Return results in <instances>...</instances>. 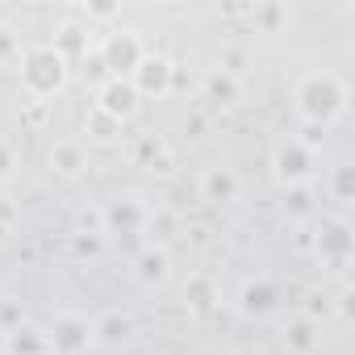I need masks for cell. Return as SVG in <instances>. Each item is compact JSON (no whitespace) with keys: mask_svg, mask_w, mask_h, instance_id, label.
<instances>
[{"mask_svg":"<svg viewBox=\"0 0 355 355\" xmlns=\"http://www.w3.org/2000/svg\"><path fill=\"white\" fill-rule=\"evenodd\" d=\"M13 175H17V150H13V142L0 138V184H9Z\"/></svg>","mask_w":355,"mask_h":355,"instance_id":"26","label":"cell"},{"mask_svg":"<svg viewBox=\"0 0 355 355\" xmlns=\"http://www.w3.org/2000/svg\"><path fill=\"white\" fill-rule=\"evenodd\" d=\"M309 209H313V189H309V184L284 189V214H293V218H305Z\"/></svg>","mask_w":355,"mask_h":355,"instance_id":"25","label":"cell"},{"mask_svg":"<svg viewBox=\"0 0 355 355\" xmlns=\"http://www.w3.org/2000/svg\"><path fill=\"white\" fill-rule=\"evenodd\" d=\"M197 193H201V201H209V205H230V201H239V171L226 167V163L201 167Z\"/></svg>","mask_w":355,"mask_h":355,"instance_id":"9","label":"cell"},{"mask_svg":"<svg viewBox=\"0 0 355 355\" xmlns=\"http://www.w3.org/2000/svg\"><path fill=\"white\" fill-rule=\"evenodd\" d=\"M96 109L109 113L113 121H125L138 113V92L130 88V80H105L96 88Z\"/></svg>","mask_w":355,"mask_h":355,"instance_id":"10","label":"cell"},{"mask_svg":"<svg viewBox=\"0 0 355 355\" xmlns=\"http://www.w3.org/2000/svg\"><path fill=\"white\" fill-rule=\"evenodd\" d=\"M276 305H280V288L263 276H255L239 288V309L247 318H268V313H276Z\"/></svg>","mask_w":355,"mask_h":355,"instance_id":"11","label":"cell"},{"mask_svg":"<svg viewBox=\"0 0 355 355\" xmlns=\"http://www.w3.org/2000/svg\"><path fill=\"white\" fill-rule=\"evenodd\" d=\"M46 163H51L59 175L76 180V175H84V167H88V150H84L80 138H55L51 150H46Z\"/></svg>","mask_w":355,"mask_h":355,"instance_id":"12","label":"cell"},{"mask_svg":"<svg viewBox=\"0 0 355 355\" xmlns=\"http://www.w3.org/2000/svg\"><path fill=\"white\" fill-rule=\"evenodd\" d=\"M130 88L138 92V101L142 96H167L171 88H175V63L167 59V55H142V63L130 71Z\"/></svg>","mask_w":355,"mask_h":355,"instance_id":"5","label":"cell"},{"mask_svg":"<svg viewBox=\"0 0 355 355\" xmlns=\"http://www.w3.org/2000/svg\"><path fill=\"white\" fill-rule=\"evenodd\" d=\"M326 193H330V201H338V205H355V167H351V163H338V167L326 175Z\"/></svg>","mask_w":355,"mask_h":355,"instance_id":"20","label":"cell"},{"mask_svg":"<svg viewBox=\"0 0 355 355\" xmlns=\"http://www.w3.org/2000/svg\"><path fill=\"white\" fill-rule=\"evenodd\" d=\"M251 21H255L263 34H276V30L288 21V9H284V5H255V9H251Z\"/></svg>","mask_w":355,"mask_h":355,"instance_id":"24","label":"cell"},{"mask_svg":"<svg viewBox=\"0 0 355 355\" xmlns=\"http://www.w3.org/2000/svg\"><path fill=\"white\" fill-rule=\"evenodd\" d=\"M26 121H30V125H42V121H46V105H42V101H34V109L26 113Z\"/></svg>","mask_w":355,"mask_h":355,"instance_id":"31","label":"cell"},{"mask_svg":"<svg viewBox=\"0 0 355 355\" xmlns=\"http://www.w3.org/2000/svg\"><path fill=\"white\" fill-rule=\"evenodd\" d=\"M330 301H334V313H338L343 322H351V301H355V293H351V288L343 284L338 293H330Z\"/></svg>","mask_w":355,"mask_h":355,"instance_id":"29","label":"cell"},{"mask_svg":"<svg viewBox=\"0 0 355 355\" xmlns=\"http://www.w3.org/2000/svg\"><path fill=\"white\" fill-rule=\"evenodd\" d=\"M142 38L134 34V30H113V34H105V42H101V63H105V71H109V80H130V71L142 63Z\"/></svg>","mask_w":355,"mask_h":355,"instance_id":"4","label":"cell"},{"mask_svg":"<svg viewBox=\"0 0 355 355\" xmlns=\"http://www.w3.org/2000/svg\"><path fill=\"white\" fill-rule=\"evenodd\" d=\"M84 130H88V138H96V142H113V138L121 134V121H113L109 113L92 109V113H88V121H84Z\"/></svg>","mask_w":355,"mask_h":355,"instance_id":"23","label":"cell"},{"mask_svg":"<svg viewBox=\"0 0 355 355\" xmlns=\"http://www.w3.org/2000/svg\"><path fill=\"white\" fill-rule=\"evenodd\" d=\"M0 239H5V222H0Z\"/></svg>","mask_w":355,"mask_h":355,"instance_id":"33","label":"cell"},{"mask_svg":"<svg viewBox=\"0 0 355 355\" xmlns=\"http://www.w3.org/2000/svg\"><path fill=\"white\" fill-rule=\"evenodd\" d=\"M205 101H209V105H222V109L234 105V101H239V76H230V71H222V67L209 71V76H205Z\"/></svg>","mask_w":355,"mask_h":355,"instance_id":"19","label":"cell"},{"mask_svg":"<svg viewBox=\"0 0 355 355\" xmlns=\"http://www.w3.org/2000/svg\"><path fill=\"white\" fill-rule=\"evenodd\" d=\"M313 251L322 263L330 268H347L351 263V251H355V230L347 218H334V222H322L318 239H313Z\"/></svg>","mask_w":355,"mask_h":355,"instance_id":"6","label":"cell"},{"mask_svg":"<svg viewBox=\"0 0 355 355\" xmlns=\"http://www.w3.org/2000/svg\"><path fill=\"white\" fill-rule=\"evenodd\" d=\"M51 46H55L67 63H71V59H80V55H88V26H80V21H63Z\"/></svg>","mask_w":355,"mask_h":355,"instance_id":"18","label":"cell"},{"mask_svg":"<svg viewBox=\"0 0 355 355\" xmlns=\"http://www.w3.org/2000/svg\"><path fill=\"white\" fill-rule=\"evenodd\" d=\"M234 355H268V351H263V347H239Z\"/></svg>","mask_w":355,"mask_h":355,"instance_id":"32","label":"cell"},{"mask_svg":"<svg viewBox=\"0 0 355 355\" xmlns=\"http://www.w3.org/2000/svg\"><path fill=\"white\" fill-rule=\"evenodd\" d=\"M67 59L55 51V46H34V51H26L21 55V84H26V92L34 96V101H51V96H59L63 88H67Z\"/></svg>","mask_w":355,"mask_h":355,"instance_id":"2","label":"cell"},{"mask_svg":"<svg viewBox=\"0 0 355 355\" xmlns=\"http://www.w3.org/2000/svg\"><path fill=\"white\" fill-rule=\"evenodd\" d=\"M21 322H26V318H21V305H17V301H0V326H5V334L17 330Z\"/></svg>","mask_w":355,"mask_h":355,"instance_id":"28","label":"cell"},{"mask_svg":"<svg viewBox=\"0 0 355 355\" xmlns=\"http://www.w3.org/2000/svg\"><path fill=\"white\" fill-rule=\"evenodd\" d=\"M46 347H51L55 355H84V351L92 347V322L80 318V313L55 318V326H51V334H46Z\"/></svg>","mask_w":355,"mask_h":355,"instance_id":"7","label":"cell"},{"mask_svg":"<svg viewBox=\"0 0 355 355\" xmlns=\"http://www.w3.org/2000/svg\"><path fill=\"white\" fill-rule=\"evenodd\" d=\"M71 251H76L80 259H96V255H101V234H80V230H76Z\"/></svg>","mask_w":355,"mask_h":355,"instance_id":"27","label":"cell"},{"mask_svg":"<svg viewBox=\"0 0 355 355\" xmlns=\"http://www.w3.org/2000/svg\"><path fill=\"white\" fill-rule=\"evenodd\" d=\"M180 297H184V309H193V313H209V309L218 305V280H214L209 272H193V276L184 280Z\"/></svg>","mask_w":355,"mask_h":355,"instance_id":"16","label":"cell"},{"mask_svg":"<svg viewBox=\"0 0 355 355\" xmlns=\"http://www.w3.org/2000/svg\"><path fill=\"white\" fill-rule=\"evenodd\" d=\"M293 109L305 125H330L347 109V84L334 71H305L293 84Z\"/></svg>","mask_w":355,"mask_h":355,"instance_id":"1","label":"cell"},{"mask_svg":"<svg viewBox=\"0 0 355 355\" xmlns=\"http://www.w3.org/2000/svg\"><path fill=\"white\" fill-rule=\"evenodd\" d=\"M84 13H88V21H109V17H117L121 9L113 5V0H96V5H88Z\"/></svg>","mask_w":355,"mask_h":355,"instance_id":"30","label":"cell"},{"mask_svg":"<svg viewBox=\"0 0 355 355\" xmlns=\"http://www.w3.org/2000/svg\"><path fill=\"white\" fill-rule=\"evenodd\" d=\"M101 222H105V234H134L146 226V205L138 197H113L101 205Z\"/></svg>","mask_w":355,"mask_h":355,"instance_id":"8","label":"cell"},{"mask_svg":"<svg viewBox=\"0 0 355 355\" xmlns=\"http://www.w3.org/2000/svg\"><path fill=\"white\" fill-rule=\"evenodd\" d=\"M46 351H51L46 347V334L34 330V326H26V322L5 334V355H46Z\"/></svg>","mask_w":355,"mask_h":355,"instance_id":"17","label":"cell"},{"mask_svg":"<svg viewBox=\"0 0 355 355\" xmlns=\"http://www.w3.org/2000/svg\"><path fill=\"white\" fill-rule=\"evenodd\" d=\"M284 347H288V355H313L318 347H322V326L318 322H309V318H288L284 322Z\"/></svg>","mask_w":355,"mask_h":355,"instance_id":"15","label":"cell"},{"mask_svg":"<svg viewBox=\"0 0 355 355\" xmlns=\"http://www.w3.org/2000/svg\"><path fill=\"white\" fill-rule=\"evenodd\" d=\"M301 318H309V322H330L334 318V301H330V293L326 288H309L305 293V305H301Z\"/></svg>","mask_w":355,"mask_h":355,"instance_id":"21","label":"cell"},{"mask_svg":"<svg viewBox=\"0 0 355 355\" xmlns=\"http://www.w3.org/2000/svg\"><path fill=\"white\" fill-rule=\"evenodd\" d=\"M134 159H138L142 167H150V171H155V167H163V163H167V150H163V142H159L155 134H142V138L134 142Z\"/></svg>","mask_w":355,"mask_h":355,"instance_id":"22","label":"cell"},{"mask_svg":"<svg viewBox=\"0 0 355 355\" xmlns=\"http://www.w3.org/2000/svg\"><path fill=\"white\" fill-rule=\"evenodd\" d=\"M134 276L146 284V288H159L171 280V255L163 247H142L138 259H134Z\"/></svg>","mask_w":355,"mask_h":355,"instance_id":"13","label":"cell"},{"mask_svg":"<svg viewBox=\"0 0 355 355\" xmlns=\"http://www.w3.org/2000/svg\"><path fill=\"white\" fill-rule=\"evenodd\" d=\"M130 334H134V318H130L125 309H105V313L92 322V343H105V347H121Z\"/></svg>","mask_w":355,"mask_h":355,"instance_id":"14","label":"cell"},{"mask_svg":"<svg viewBox=\"0 0 355 355\" xmlns=\"http://www.w3.org/2000/svg\"><path fill=\"white\" fill-rule=\"evenodd\" d=\"M313 171H318V155H313L309 146H301L297 138L276 142V150H272V175H276L284 189L309 184V180H313Z\"/></svg>","mask_w":355,"mask_h":355,"instance_id":"3","label":"cell"}]
</instances>
